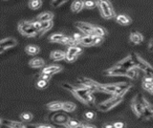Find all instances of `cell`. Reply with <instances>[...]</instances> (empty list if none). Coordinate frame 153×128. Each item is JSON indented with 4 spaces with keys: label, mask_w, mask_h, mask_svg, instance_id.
Returning <instances> with one entry per match:
<instances>
[{
    "label": "cell",
    "mask_w": 153,
    "mask_h": 128,
    "mask_svg": "<svg viewBox=\"0 0 153 128\" xmlns=\"http://www.w3.org/2000/svg\"><path fill=\"white\" fill-rule=\"evenodd\" d=\"M62 87L70 91L75 96V98H76L79 101L83 102L84 104H87V105H93L94 104L95 102V98L93 96L94 91L90 87L84 86L82 84L79 87H76L69 83H63L62 84Z\"/></svg>",
    "instance_id": "obj_1"
},
{
    "label": "cell",
    "mask_w": 153,
    "mask_h": 128,
    "mask_svg": "<svg viewBox=\"0 0 153 128\" xmlns=\"http://www.w3.org/2000/svg\"><path fill=\"white\" fill-rule=\"evenodd\" d=\"M131 87L130 83H114V84H102V92L107 93L112 96H122L126 94Z\"/></svg>",
    "instance_id": "obj_2"
},
{
    "label": "cell",
    "mask_w": 153,
    "mask_h": 128,
    "mask_svg": "<svg viewBox=\"0 0 153 128\" xmlns=\"http://www.w3.org/2000/svg\"><path fill=\"white\" fill-rule=\"evenodd\" d=\"M130 56L134 64H135V67L142 70L143 72H145L146 75H151V77H153V68L149 63L146 62L145 59H143L141 56L137 55L136 53H131Z\"/></svg>",
    "instance_id": "obj_3"
},
{
    "label": "cell",
    "mask_w": 153,
    "mask_h": 128,
    "mask_svg": "<svg viewBox=\"0 0 153 128\" xmlns=\"http://www.w3.org/2000/svg\"><path fill=\"white\" fill-rule=\"evenodd\" d=\"M97 4L100 13H102V16L104 18L110 19V18L116 17V13H115L114 9L108 0H97Z\"/></svg>",
    "instance_id": "obj_4"
},
{
    "label": "cell",
    "mask_w": 153,
    "mask_h": 128,
    "mask_svg": "<svg viewBox=\"0 0 153 128\" xmlns=\"http://www.w3.org/2000/svg\"><path fill=\"white\" fill-rule=\"evenodd\" d=\"M18 30L23 36L29 37L38 36V31L33 25L32 21H21L18 24Z\"/></svg>",
    "instance_id": "obj_5"
},
{
    "label": "cell",
    "mask_w": 153,
    "mask_h": 128,
    "mask_svg": "<svg viewBox=\"0 0 153 128\" xmlns=\"http://www.w3.org/2000/svg\"><path fill=\"white\" fill-rule=\"evenodd\" d=\"M123 97L122 96H112L109 99H107V101L100 103L98 105V108H99V110L102 112L109 111L115 106H117L119 103H121L123 101Z\"/></svg>",
    "instance_id": "obj_6"
},
{
    "label": "cell",
    "mask_w": 153,
    "mask_h": 128,
    "mask_svg": "<svg viewBox=\"0 0 153 128\" xmlns=\"http://www.w3.org/2000/svg\"><path fill=\"white\" fill-rule=\"evenodd\" d=\"M139 101H141L143 107V118H153V107L150 105V103L148 102L146 99L143 98L142 95H137Z\"/></svg>",
    "instance_id": "obj_7"
},
{
    "label": "cell",
    "mask_w": 153,
    "mask_h": 128,
    "mask_svg": "<svg viewBox=\"0 0 153 128\" xmlns=\"http://www.w3.org/2000/svg\"><path fill=\"white\" fill-rule=\"evenodd\" d=\"M51 117L53 118H51V121L54 122L55 124H57V125H66V123L70 120L68 115H66L65 113H61L59 111L56 112L54 115H52Z\"/></svg>",
    "instance_id": "obj_8"
},
{
    "label": "cell",
    "mask_w": 153,
    "mask_h": 128,
    "mask_svg": "<svg viewBox=\"0 0 153 128\" xmlns=\"http://www.w3.org/2000/svg\"><path fill=\"white\" fill-rule=\"evenodd\" d=\"M127 71L128 70L123 69V68L121 67V66H119L118 64H116L115 66H113V67L105 70L104 71V75H109V77H116V75H124V77H126Z\"/></svg>",
    "instance_id": "obj_9"
},
{
    "label": "cell",
    "mask_w": 153,
    "mask_h": 128,
    "mask_svg": "<svg viewBox=\"0 0 153 128\" xmlns=\"http://www.w3.org/2000/svg\"><path fill=\"white\" fill-rule=\"evenodd\" d=\"M76 27L78 28V29H79L84 35H88V36L94 35V25L90 24V23L79 21V22H76Z\"/></svg>",
    "instance_id": "obj_10"
},
{
    "label": "cell",
    "mask_w": 153,
    "mask_h": 128,
    "mask_svg": "<svg viewBox=\"0 0 153 128\" xmlns=\"http://www.w3.org/2000/svg\"><path fill=\"white\" fill-rule=\"evenodd\" d=\"M131 108H132L133 112L135 113V115L138 118H143V104L141 103L140 101H139V98H138L137 96L133 98L132 103H131Z\"/></svg>",
    "instance_id": "obj_11"
},
{
    "label": "cell",
    "mask_w": 153,
    "mask_h": 128,
    "mask_svg": "<svg viewBox=\"0 0 153 128\" xmlns=\"http://www.w3.org/2000/svg\"><path fill=\"white\" fill-rule=\"evenodd\" d=\"M17 44L16 40L13 38V37H7V38H4L0 42V47H1V54L4 51H6L9 48H12V47H14Z\"/></svg>",
    "instance_id": "obj_12"
},
{
    "label": "cell",
    "mask_w": 153,
    "mask_h": 128,
    "mask_svg": "<svg viewBox=\"0 0 153 128\" xmlns=\"http://www.w3.org/2000/svg\"><path fill=\"white\" fill-rule=\"evenodd\" d=\"M117 64H118L119 66H121L122 68L126 69V70H130V69H132V68L135 67V64H134V62H133V60H132V58H131L130 55H129L128 56H126V58H123V60H121L120 62H118Z\"/></svg>",
    "instance_id": "obj_13"
},
{
    "label": "cell",
    "mask_w": 153,
    "mask_h": 128,
    "mask_svg": "<svg viewBox=\"0 0 153 128\" xmlns=\"http://www.w3.org/2000/svg\"><path fill=\"white\" fill-rule=\"evenodd\" d=\"M1 123L3 125H6L10 128H23L26 125L24 123L20 122V121H10V120H1Z\"/></svg>",
    "instance_id": "obj_14"
},
{
    "label": "cell",
    "mask_w": 153,
    "mask_h": 128,
    "mask_svg": "<svg viewBox=\"0 0 153 128\" xmlns=\"http://www.w3.org/2000/svg\"><path fill=\"white\" fill-rule=\"evenodd\" d=\"M61 70H62V67L59 65H50V66H47V67H45V68H43L42 71H41V73L53 75L54 74L60 72Z\"/></svg>",
    "instance_id": "obj_15"
},
{
    "label": "cell",
    "mask_w": 153,
    "mask_h": 128,
    "mask_svg": "<svg viewBox=\"0 0 153 128\" xmlns=\"http://www.w3.org/2000/svg\"><path fill=\"white\" fill-rule=\"evenodd\" d=\"M143 40V37L142 36V34H140L139 32L133 31L130 34V41L134 44H141Z\"/></svg>",
    "instance_id": "obj_16"
},
{
    "label": "cell",
    "mask_w": 153,
    "mask_h": 128,
    "mask_svg": "<svg viewBox=\"0 0 153 128\" xmlns=\"http://www.w3.org/2000/svg\"><path fill=\"white\" fill-rule=\"evenodd\" d=\"M62 106H63V102H60V101H52L46 105V107L49 109L50 111H53V112H57V111L62 110Z\"/></svg>",
    "instance_id": "obj_17"
},
{
    "label": "cell",
    "mask_w": 153,
    "mask_h": 128,
    "mask_svg": "<svg viewBox=\"0 0 153 128\" xmlns=\"http://www.w3.org/2000/svg\"><path fill=\"white\" fill-rule=\"evenodd\" d=\"M29 65L32 68H40L45 65V61L40 58H33L29 61Z\"/></svg>",
    "instance_id": "obj_18"
},
{
    "label": "cell",
    "mask_w": 153,
    "mask_h": 128,
    "mask_svg": "<svg viewBox=\"0 0 153 128\" xmlns=\"http://www.w3.org/2000/svg\"><path fill=\"white\" fill-rule=\"evenodd\" d=\"M65 55H66V53H64V52H62V51H59V50L53 51L50 55L51 58L55 61H59L62 59H65Z\"/></svg>",
    "instance_id": "obj_19"
},
{
    "label": "cell",
    "mask_w": 153,
    "mask_h": 128,
    "mask_svg": "<svg viewBox=\"0 0 153 128\" xmlns=\"http://www.w3.org/2000/svg\"><path fill=\"white\" fill-rule=\"evenodd\" d=\"M84 7V1L82 0H75L71 5V10L74 13H79L83 9Z\"/></svg>",
    "instance_id": "obj_20"
},
{
    "label": "cell",
    "mask_w": 153,
    "mask_h": 128,
    "mask_svg": "<svg viewBox=\"0 0 153 128\" xmlns=\"http://www.w3.org/2000/svg\"><path fill=\"white\" fill-rule=\"evenodd\" d=\"M53 17H54V15H53L52 13H50V12H44V13H40L39 16H37L36 19L39 20L40 22H46V21L52 20Z\"/></svg>",
    "instance_id": "obj_21"
},
{
    "label": "cell",
    "mask_w": 153,
    "mask_h": 128,
    "mask_svg": "<svg viewBox=\"0 0 153 128\" xmlns=\"http://www.w3.org/2000/svg\"><path fill=\"white\" fill-rule=\"evenodd\" d=\"M116 21L121 25H128L131 23V19L129 16L126 15H118L116 16Z\"/></svg>",
    "instance_id": "obj_22"
},
{
    "label": "cell",
    "mask_w": 153,
    "mask_h": 128,
    "mask_svg": "<svg viewBox=\"0 0 153 128\" xmlns=\"http://www.w3.org/2000/svg\"><path fill=\"white\" fill-rule=\"evenodd\" d=\"M53 27V21H46V22H41V28L40 31L38 32V36H42L44 33H46L47 31H49L50 29H52Z\"/></svg>",
    "instance_id": "obj_23"
},
{
    "label": "cell",
    "mask_w": 153,
    "mask_h": 128,
    "mask_svg": "<svg viewBox=\"0 0 153 128\" xmlns=\"http://www.w3.org/2000/svg\"><path fill=\"white\" fill-rule=\"evenodd\" d=\"M67 53L72 54L74 55H79L81 53H82V48L79 45H74V46H69L68 49H67Z\"/></svg>",
    "instance_id": "obj_24"
},
{
    "label": "cell",
    "mask_w": 153,
    "mask_h": 128,
    "mask_svg": "<svg viewBox=\"0 0 153 128\" xmlns=\"http://www.w3.org/2000/svg\"><path fill=\"white\" fill-rule=\"evenodd\" d=\"M79 44L82 46L88 47V46H92L93 45V36H88V35H84L81 38Z\"/></svg>",
    "instance_id": "obj_25"
},
{
    "label": "cell",
    "mask_w": 153,
    "mask_h": 128,
    "mask_svg": "<svg viewBox=\"0 0 153 128\" xmlns=\"http://www.w3.org/2000/svg\"><path fill=\"white\" fill-rule=\"evenodd\" d=\"M39 47H37L36 45H28L25 48V52L30 55H36L39 53Z\"/></svg>",
    "instance_id": "obj_26"
},
{
    "label": "cell",
    "mask_w": 153,
    "mask_h": 128,
    "mask_svg": "<svg viewBox=\"0 0 153 128\" xmlns=\"http://www.w3.org/2000/svg\"><path fill=\"white\" fill-rule=\"evenodd\" d=\"M76 105L73 102L70 101H65L63 102V106H62V111L64 112H73L76 110Z\"/></svg>",
    "instance_id": "obj_27"
},
{
    "label": "cell",
    "mask_w": 153,
    "mask_h": 128,
    "mask_svg": "<svg viewBox=\"0 0 153 128\" xmlns=\"http://www.w3.org/2000/svg\"><path fill=\"white\" fill-rule=\"evenodd\" d=\"M64 34H60V33H56V34H53L50 37L49 39L51 42H56V43H61L62 39H63L64 37Z\"/></svg>",
    "instance_id": "obj_28"
},
{
    "label": "cell",
    "mask_w": 153,
    "mask_h": 128,
    "mask_svg": "<svg viewBox=\"0 0 153 128\" xmlns=\"http://www.w3.org/2000/svg\"><path fill=\"white\" fill-rule=\"evenodd\" d=\"M42 5V1L41 0H30L29 1V8L32 9V10H37L39 9Z\"/></svg>",
    "instance_id": "obj_29"
},
{
    "label": "cell",
    "mask_w": 153,
    "mask_h": 128,
    "mask_svg": "<svg viewBox=\"0 0 153 128\" xmlns=\"http://www.w3.org/2000/svg\"><path fill=\"white\" fill-rule=\"evenodd\" d=\"M106 34V32L102 27H99V26H94V35L93 36H102L103 37Z\"/></svg>",
    "instance_id": "obj_30"
},
{
    "label": "cell",
    "mask_w": 153,
    "mask_h": 128,
    "mask_svg": "<svg viewBox=\"0 0 153 128\" xmlns=\"http://www.w3.org/2000/svg\"><path fill=\"white\" fill-rule=\"evenodd\" d=\"M138 69L137 67H134L130 70H128L127 71V75H126V77L129 78H131V79H135L138 78V72H137V70Z\"/></svg>",
    "instance_id": "obj_31"
},
{
    "label": "cell",
    "mask_w": 153,
    "mask_h": 128,
    "mask_svg": "<svg viewBox=\"0 0 153 128\" xmlns=\"http://www.w3.org/2000/svg\"><path fill=\"white\" fill-rule=\"evenodd\" d=\"M79 121H78L76 120H73V118H70V120L68 121V122L66 123V127L67 128H75V127H76L79 124Z\"/></svg>",
    "instance_id": "obj_32"
},
{
    "label": "cell",
    "mask_w": 153,
    "mask_h": 128,
    "mask_svg": "<svg viewBox=\"0 0 153 128\" xmlns=\"http://www.w3.org/2000/svg\"><path fill=\"white\" fill-rule=\"evenodd\" d=\"M96 6H98L97 1H93V0H85L84 1V7L87 9H92Z\"/></svg>",
    "instance_id": "obj_33"
},
{
    "label": "cell",
    "mask_w": 153,
    "mask_h": 128,
    "mask_svg": "<svg viewBox=\"0 0 153 128\" xmlns=\"http://www.w3.org/2000/svg\"><path fill=\"white\" fill-rule=\"evenodd\" d=\"M47 85H48V81H46V80H44V79L39 78L36 82V87L38 89H44L47 87Z\"/></svg>",
    "instance_id": "obj_34"
},
{
    "label": "cell",
    "mask_w": 153,
    "mask_h": 128,
    "mask_svg": "<svg viewBox=\"0 0 153 128\" xmlns=\"http://www.w3.org/2000/svg\"><path fill=\"white\" fill-rule=\"evenodd\" d=\"M103 41V37L102 36H93V45L97 46V45H100Z\"/></svg>",
    "instance_id": "obj_35"
},
{
    "label": "cell",
    "mask_w": 153,
    "mask_h": 128,
    "mask_svg": "<svg viewBox=\"0 0 153 128\" xmlns=\"http://www.w3.org/2000/svg\"><path fill=\"white\" fill-rule=\"evenodd\" d=\"M76 58H78L76 55H74L69 54V53H67V52H66L65 60L67 61V62H74V61L76 59Z\"/></svg>",
    "instance_id": "obj_36"
},
{
    "label": "cell",
    "mask_w": 153,
    "mask_h": 128,
    "mask_svg": "<svg viewBox=\"0 0 153 128\" xmlns=\"http://www.w3.org/2000/svg\"><path fill=\"white\" fill-rule=\"evenodd\" d=\"M67 1H68V0H52L51 5H52L53 7L56 8V7H59L60 5H62V4L65 3V2H67Z\"/></svg>",
    "instance_id": "obj_37"
},
{
    "label": "cell",
    "mask_w": 153,
    "mask_h": 128,
    "mask_svg": "<svg viewBox=\"0 0 153 128\" xmlns=\"http://www.w3.org/2000/svg\"><path fill=\"white\" fill-rule=\"evenodd\" d=\"M20 118H21V120L24 121H30L32 118H33V116L31 115L30 113H27L26 112V113H22Z\"/></svg>",
    "instance_id": "obj_38"
},
{
    "label": "cell",
    "mask_w": 153,
    "mask_h": 128,
    "mask_svg": "<svg viewBox=\"0 0 153 128\" xmlns=\"http://www.w3.org/2000/svg\"><path fill=\"white\" fill-rule=\"evenodd\" d=\"M84 118H87V120H89V121L94 120V118H96V113L93 111H87L84 114Z\"/></svg>",
    "instance_id": "obj_39"
},
{
    "label": "cell",
    "mask_w": 153,
    "mask_h": 128,
    "mask_svg": "<svg viewBox=\"0 0 153 128\" xmlns=\"http://www.w3.org/2000/svg\"><path fill=\"white\" fill-rule=\"evenodd\" d=\"M84 35H81V34H79V33H74V35L72 36V37H73V39L76 42V43H79L81 38H82V36Z\"/></svg>",
    "instance_id": "obj_40"
},
{
    "label": "cell",
    "mask_w": 153,
    "mask_h": 128,
    "mask_svg": "<svg viewBox=\"0 0 153 128\" xmlns=\"http://www.w3.org/2000/svg\"><path fill=\"white\" fill-rule=\"evenodd\" d=\"M143 87L145 90L149 92L150 89L153 87V82H146V81H143Z\"/></svg>",
    "instance_id": "obj_41"
},
{
    "label": "cell",
    "mask_w": 153,
    "mask_h": 128,
    "mask_svg": "<svg viewBox=\"0 0 153 128\" xmlns=\"http://www.w3.org/2000/svg\"><path fill=\"white\" fill-rule=\"evenodd\" d=\"M32 23H33V25L35 26L36 29L38 32H39V31H40V28H41V22H40L39 20L36 19V20H33Z\"/></svg>",
    "instance_id": "obj_42"
},
{
    "label": "cell",
    "mask_w": 153,
    "mask_h": 128,
    "mask_svg": "<svg viewBox=\"0 0 153 128\" xmlns=\"http://www.w3.org/2000/svg\"><path fill=\"white\" fill-rule=\"evenodd\" d=\"M51 75H48V74H44V73H40L39 75V78L40 79H44L46 80V81H49V80L51 79Z\"/></svg>",
    "instance_id": "obj_43"
},
{
    "label": "cell",
    "mask_w": 153,
    "mask_h": 128,
    "mask_svg": "<svg viewBox=\"0 0 153 128\" xmlns=\"http://www.w3.org/2000/svg\"><path fill=\"white\" fill-rule=\"evenodd\" d=\"M113 125H114V128H124V127H126V124H124V123L122 122V121L115 122Z\"/></svg>",
    "instance_id": "obj_44"
},
{
    "label": "cell",
    "mask_w": 153,
    "mask_h": 128,
    "mask_svg": "<svg viewBox=\"0 0 153 128\" xmlns=\"http://www.w3.org/2000/svg\"><path fill=\"white\" fill-rule=\"evenodd\" d=\"M37 128H56V126L52 124H39L37 125Z\"/></svg>",
    "instance_id": "obj_45"
},
{
    "label": "cell",
    "mask_w": 153,
    "mask_h": 128,
    "mask_svg": "<svg viewBox=\"0 0 153 128\" xmlns=\"http://www.w3.org/2000/svg\"><path fill=\"white\" fill-rule=\"evenodd\" d=\"M148 50H149L150 52H153V40H151L149 45H148Z\"/></svg>",
    "instance_id": "obj_46"
},
{
    "label": "cell",
    "mask_w": 153,
    "mask_h": 128,
    "mask_svg": "<svg viewBox=\"0 0 153 128\" xmlns=\"http://www.w3.org/2000/svg\"><path fill=\"white\" fill-rule=\"evenodd\" d=\"M84 128H97V127H96L95 125H93V124H85Z\"/></svg>",
    "instance_id": "obj_47"
},
{
    "label": "cell",
    "mask_w": 153,
    "mask_h": 128,
    "mask_svg": "<svg viewBox=\"0 0 153 128\" xmlns=\"http://www.w3.org/2000/svg\"><path fill=\"white\" fill-rule=\"evenodd\" d=\"M103 128H114V125L113 124H105L103 126Z\"/></svg>",
    "instance_id": "obj_48"
},
{
    "label": "cell",
    "mask_w": 153,
    "mask_h": 128,
    "mask_svg": "<svg viewBox=\"0 0 153 128\" xmlns=\"http://www.w3.org/2000/svg\"><path fill=\"white\" fill-rule=\"evenodd\" d=\"M27 128H37V125H32V124H28L26 125Z\"/></svg>",
    "instance_id": "obj_49"
},
{
    "label": "cell",
    "mask_w": 153,
    "mask_h": 128,
    "mask_svg": "<svg viewBox=\"0 0 153 128\" xmlns=\"http://www.w3.org/2000/svg\"><path fill=\"white\" fill-rule=\"evenodd\" d=\"M84 125L85 124H82V123H79V124L76 126V127H75V128H84Z\"/></svg>",
    "instance_id": "obj_50"
},
{
    "label": "cell",
    "mask_w": 153,
    "mask_h": 128,
    "mask_svg": "<svg viewBox=\"0 0 153 128\" xmlns=\"http://www.w3.org/2000/svg\"><path fill=\"white\" fill-rule=\"evenodd\" d=\"M149 92H150L151 94H153V87H152V88L150 89V91H149Z\"/></svg>",
    "instance_id": "obj_51"
},
{
    "label": "cell",
    "mask_w": 153,
    "mask_h": 128,
    "mask_svg": "<svg viewBox=\"0 0 153 128\" xmlns=\"http://www.w3.org/2000/svg\"><path fill=\"white\" fill-rule=\"evenodd\" d=\"M23 128H27V127H26V126H25V127H23Z\"/></svg>",
    "instance_id": "obj_52"
},
{
    "label": "cell",
    "mask_w": 153,
    "mask_h": 128,
    "mask_svg": "<svg viewBox=\"0 0 153 128\" xmlns=\"http://www.w3.org/2000/svg\"><path fill=\"white\" fill-rule=\"evenodd\" d=\"M102 128H103V127H102Z\"/></svg>",
    "instance_id": "obj_53"
}]
</instances>
